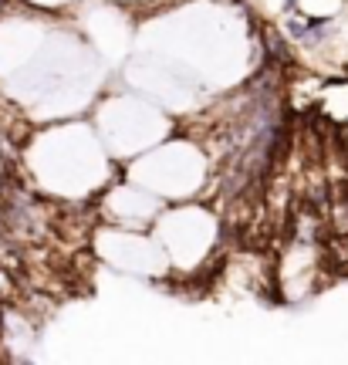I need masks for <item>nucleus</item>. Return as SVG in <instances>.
<instances>
[{
  "label": "nucleus",
  "mask_w": 348,
  "mask_h": 365,
  "mask_svg": "<svg viewBox=\"0 0 348 365\" xmlns=\"http://www.w3.org/2000/svg\"><path fill=\"white\" fill-rule=\"evenodd\" d=\"M294 4H298V0H284V11H294Z\"/></svg>",
  "instance_id": "2"
},
{
  "label": "nucleus",
  "mask_w": 348,
  "mask_h": 365,
  "mask_svg": "<svg viewBox=\"0 0 348 365\" xmlns=\"http://www.w3.org/2000/svg\"><path fill=\"white\" fill-rule=\"evenodd\" d=\"M288 34H291V38H298V41H305L308 21H301V17H291V21H288Z\"/></svg>",
  "instance_id": "1"
}]
</instances>
